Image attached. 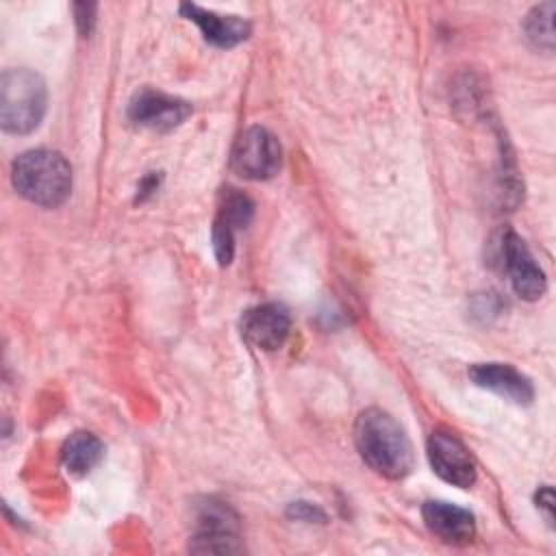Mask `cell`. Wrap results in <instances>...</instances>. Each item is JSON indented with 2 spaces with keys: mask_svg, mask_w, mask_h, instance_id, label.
<instances>
[{
  "mask_svg": "<svg viewBox=\"0 0 556 556\" xmlns=\"http://www.w3.org/2000/svg\"><path fill=\"white\" fill-rule=\"evenodd\" d=\"M354 441L361 458L382 478L402 480L413 471V445L404 428L384 410L367 408L356 417Z\"/></svg>",
  "mask_w": 556,
  "mask_h": 556,
  "instance_id": "1",
  "label": "cell"
},
{
  "mask_svg": "<svg viewBox=\"0 0 556 556\" xmlns=\"http://www.w3.org/2000/svg\"><path fill=\"white\" fill-rule=\"evenodd\" d=\"M11 180L15 191L28 202L54 208L72 191V167L61 152L46 148L28 150L15 159Z\"/></svg>",
  "mask_w": 556,
  "mask_h": 556,
  "instance_id": "2",
  "label": "cell"
},
{
  "mask_svg": "<svg viewBox=\"0 0 556 556\" xmlns=\"http://www.w3.org/2000/svg\"><path fill=\"white\" fill-rule=\"evenodd\" d=\"M46 83L30 70H7L0 78V124L7 132L35 130L46 113Z\"/></svg>",
  "mask_w": 556,
  "mask_h": 556,
  "instance_id": "3",
  "label": "cell"
},
{
  "mask_svg": "<svg viewBox=\"0 0 556 556\" xmlns=\"http://www.w3.org/2000/svg\"><path fill=\"white\" fill-rule=\"evenodd\" d=\"M282 150L278 139L261 126L245 128L235 141L230 165L248 180H267L278 174Z\"/></svg>",
  "mask_w": 556,
  "mask_h": 556,
  "instance_id": "4",
  "label": "cell"
},
{
  "mask_svg": "<svg viewBox=\"0 0 556 556\" xmlns=\"http://www.w3.org/2000/svg\"><path fill=\"white\" fill-rule=\"evenodd\" d=\"M497 254H500L502 269L506 271L510 287L519 298L539 300L545 293V285H547L545 274L536 265L532 252L528 250V245L517 232L504 230L500 235Z\"/></svg>",
  "mask_w": 556,
  "mask_h": 556,
  "instance_id": "5",
  "label": "cell"
},
{
  "mask_svg": "<svg viewBox=\"0 0 556 556\" xmlns=\"http://www.w3.org/2000/svg\"><path fill=\"white\" fill-rule=\"evenodd\" d=\"M428 460L441 480L458 489H467L476 482V465L467 447L447 430H434L430 434Z\"/></svg>",
  "mask_w": 556,
  "mask_h": 556,
  "instance_id": "6",
  "label": "cell"
},
{
  "mask_svg": "<svg viewBox=\"0 0 556 556\" xmlns=\"http://www.w3.org/2000/svg\"><path fill=\"white\" fill-rule=\"evenodd\" d=\"M191 549L200 554H237L243 549L235 532V517L226 506L215 502H206L202 506Z\"/></svg>",
  "mask_w": 556,
  "mask_h": 556,
  "instance_id": "7",
  "label": "cell"
},
{
  "mask_svg": "<svg viewBox=\"0 0 556 556\" xmlns=\"http://www.w3.org/2000/svg\"><path fill=\"white\" fill-rule=\"evenodd\" d=\"M291 330V317L282 304L267 302L248 308L241 317L243 339L258 350H278Z\"/></svg>",
  "mask_w": 556,
  "mask_h": 556,
  "instance_id": "8",
  "label": "cell"
},
{
  "mask_svg": "<svg viewBox=\"0 0 556 556\" xmlns=\"http://www.w3.org/2000/svg\"><path fill=\"white\" fill-rule=\"evenodd\" d=\"M189 113L191 106L185 100H178L154 89H141L128 106L130 119L152 130H172L180 126Z\"/></svg>",
  "mask_w": 556,
  "mask_h": 556,
  "instance_id": "9",
  "label": "cell"
},
{
  "mask_svg": "<svg viewBox=\"0 0 556 556\" xmlns=\"http://www.w3.org/2000/svg\"><path fill=\"white\" fill-rule=\"evenodd\" d=\"M469 378L476 387L489 389L515 404H530L534 397L532 382L521 371L504 363H478L469 369Z\"/></svg>",
  "mask_w": 556,
  "mask_h": 556,
  "instance_id": "10",
  "label": "cell"
},
{
  "mask_svg": "<svg viewBox=\"0 0 556 556\" xmlns=\"http://www.w3.org/2000/svg\"><path fill=\"white\" fill-rule=\"evenodd\" d=\"M428 530L450 545H465L476 534L473 515L450 502H426L421 508Z\"/></svg>",
  "mask_w": 556,
  "mask_h": 556,
  "instance_id": "11",
  "label": "cell"
},
{
  "mask_svg": "<svg viewBox=\"0 0 556 556\" xmlns=\"http://www.w3.org/2000/svg\"><path fill=\"white\" fill-rule=\"evenodd\" d=\"M187 20L195 22L204 35V39L219 48H230L248 39L250 24L237 15H219L215 11L200 9L198 4H182L180 9Z\"/></svg>",
  "mask_w": 556,
  "mask_h": 556,
  "instance_id": "12",
  "label": "cell"
},
{
  "mask_svg": "<svg viewBox=\"0 0 556 556\" xmlns=\"http://www.w3.org/2000/svg\"><path fill=\"white\" fill-rule=\"evenodd\" d=\"M102 441L91 432H74L61 450L63 467L74 476L89 473L102 458Z\"/></svg>",
  "mask_w": 556,
  "mask_h": 556,
  "instance_id": "13",
  "label": "cell"
},
{
  "mask_svg": "<svg viewBox=\"0 0 556 556\" xmlns=\"http://www.w3.org/2000/svg\"><path fill=\"white\" fill-rule=\"evenodd\" d=\"M254 215V204L248 195L239 193L237 189H228L222 200V208L217 215V222L226 224L228 228H245Z\"/></svg>",
  "mask_w": 556,
  "mask_h": 556,
  "instance_id": "14",
  "label": "cell"
},
{
  "mask_svg": "<svg viewBox=\"0 0 556 556\" xmlns=\"http://www.w3.org/2000/svg\"><path fill=\"white\" fill-rule=\"evenodd\" d=\"M552 15H554V4L545 2L539 4L530 11L528 20H526V33L530 37V41L536 48H545L552 50L554 48V28H552Z\"/></svg>",
  "mask_w": 556,
  "mask_h": 556,
  "instance_id": "15",
  "label": "cell"
},
{
  "mask_svg": "<svg viewBox=\"0 0 556 556\" xmlns=\"http://www.w3.org/2000/svg\"><path fill=\"white\" fill-rule=\"evenodd\" d=\"M213 250L219 261V265H228L235 254V230L228 228L226 224L217 222L213 224Z\"/></svg>",
  "mask_w": 556,
  "mask_h": 556,
  "instance_id": "16",
  "label": "cell"
},
{
  "mask_svg": "<svg viewBox=\"0 0 556 556\" xmlns=\"http://www.w3.org/2000/svg\"><path fill=\"white\" fill-rule=\"evenodd\" d=\"M289 513H291L295 519H304V521H313V519H319V521H321V519H324V513H321L319 508L306 504V502H295V504H291Z\"/></svg>",
  "mask_w": 556,
  "mask_h": 556,
  "instance_id": "17",
  "label": "cell"
},
{
  "mask_svg": "<svg viewBox=\"0 0 556 556\" xmlns=\"http://www.w3.org/2000/svg\"><path fill=\"white\" fill-rule=\"evenodd\" d=\"M536 504H539V508L545 510V515H547V519H549V523H552V519H554V515H552V508H554V493H552L549 486L541 489V493L536 495Z\"/></svg>",
  "mask_w": 556,
  "mask_h": 556,
  "instance_id": "18",
  "label": "cell"
}]
</instances>
